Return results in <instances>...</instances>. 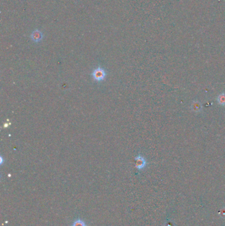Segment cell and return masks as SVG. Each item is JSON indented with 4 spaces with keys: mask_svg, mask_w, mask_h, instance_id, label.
<instances>
[{
    "mask_svg": "<svg viewBox=\"0 0 225 226\" xmlns=\"http://www.w3.org/2000/svg\"><path fill=\"white\" fill-rule=\"evenodd\" d=\"M106 76V72L104 69H103L101 67H99L96 69H94L92 73V77L95 81L100 82L104 80Z\"/></svg>",
    "mask_w": 225,
    "mask_h": 226,
    "instance_id": "cell-1",
    "label": "cell"
},
{
    "mask_svg": "<svg viewBox=\"0 0 225 226\" xmlns=\"http://www.w3.org/2000/svg\"><path fill=\"white\" fill-rule=\"evenodd\" d=\"M135 167L138 170H142L146 167L147 164L146 159L142 156L141 155H138L135 157Z\"/></svg>",
    "mask_w": 225,
    "mask_h": 226,
    "instance_id": "cell-2",
    "label": "cell"
},
{
    "mask_svg": "<svg viewBox=\"0 0 225 226\" xmlns=\"http://www.w3.org/2000/svg\"><path fill=\"white\" fill-rule=\"evenodd\" d=\"M191 109L194 112H201L203 109L201 104L200 103V102L197 101V100H194L191 105Z\"/></svg>",
    "mask_w": 225,
    "mask_h": 226,
    "instance_id": "cell-3",
    "label": "cell"
},
{
    "mask_svg": "<svg viewBox=\"0 0 225 226\" xmlns=\"http://www.w3.org/2000/svg\"><path fill=\"white\" fill-rule=\"evenodd\" d=\"M42 33L39 31L38 30H36L35 31H33L31 35V38L33 41H35L36 42H38L39 41H40L42 38Z\"/></svg>",
    "mask_w": 225,
    "mask_h": 226,
    "instance_id": "cell-4",
    "label": "cell"
},
{
    "mask_svg": "<svg viewBox=\"0 0 225 226\" xmlns=\"http://www.w3.org/2000/svg\"><path fill=\"white\" fill-rule=\"evenodd\" d=\"M217 101L221 106H225V93H221L217 97Z\"/></svg>",
    "mask_w": 225,
    "mask_h": 226,
    "instance_id": "cell-5",
    "label": "cell"
},
{
    "mask_svg": "<svg viewBox=\"0 0 225 226\" xmlns=\"http://www.w3.org/2000/svg\"><path fill=\"white\" fill-rule=\"evenodd\" d=\"M71 226H87V225L83 219L79 218L73 222Z\"/></svg>",
    "mask_w": 225,
    "mask_h": 226,
    "instance_id": "cell-6",
    "label": "cell"
}]
</instances>
